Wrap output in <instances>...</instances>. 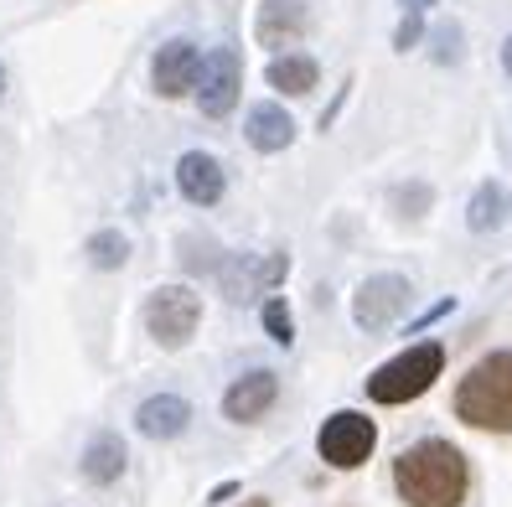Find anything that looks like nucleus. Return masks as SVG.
<instances>
[{
  "label": "nucleus",
  "instance_id": "16",
  "mask_svg": "<svg viewBox=\"0 0 512 507\" xmlns=\"http://www.w3.org/2000/svg\"><path fill=\"white\" fill-rule=\"evenodd\" d=\"M507 213H512L507 187H502V182H476V192H471V202H466V228H471V233H497V228L507 223Z\"/></svg>",
  "mask_w": 512,
  "mask_h": 507
},
{
  "label": "nucleus",
  "instance_id": "1",
  "mask_svg": "<svg viewBox=\"0 0 512 507\" xmlns=\"http://www.w3.org/2000/svg\"><path fill=\"white\" fill-rule=\"evenodd\" d=\"M394 492L404 507H461L471 497V461L456 440L425 435L394 461Z\"/></svg>",
  "mask_w": 512,
  "mask_h": 507
},
{
  "label": "nucleus",
  "instance_id": "3",
  "mask_svg": "<svg viewBox=\"0 0 512 507\" xmlns=\"http://www.w3.org/2000/svg\"><path fill=\"white\" fill-rule=\"evenodd\" d=\"M445 373V347L440 342H414L399 357H388L368 373V399L373 404H414L435 389V378Z\"/></svg>",
  "mask_w": 512,
  "mask_h": 507
},
{
  "label": "nucleus",
  "instance_id": "2",
  "mask_svg": "<svg viewBox=\"0 0 512 507\" xmlns=\"http://www.w3.org/2000/svg\"><path fill=\"white\" fill-rule=\"evenodd\" d=\"M456 420L487 435H512V347L487 352L456 383Z\"/></svg>",
  "mask_w": 512,
  "mask_h": 507
},
{
  "label": "nucleus",
  "instance_id": "17",
  "mask_svg": "<svg viewBox=\"0 0 512 507\" xmlns=\"http://www.w3.org/2000/svg\"><path fill=\"white\" fill-rule=\"evenodd\" d=\"M83 476H88L94 487L119 482V476H125V440L109 435V430H99L94 440H88V451H83Z\"/></svg>",
  "mask_w": 512,
  "mask_h": 507
},
{
  "label": "nucleus",
  "instance_id": "6",
  "mask_svg": "<svg viewBox=\"0 0 512 507\" xmlns=\"http://www.w3.org/2000/svg\"><path fill=\"white\" fill-rule=\"evenodd\" d=\"M409 301H414V285L404 275H373L352 295V321L363 326V332H388V326L409 311Z\"/></svg>",
  "mask_w": 512,
  "mask_h": 507
},
{
  "label": "nucleus",
  "instance_id": "25",
  "mask_svg": "<svg viewBox=\"0 0 512 507\" xmlns=\"http://www.w3.org/2000/svg\"><path fill=\"white\" fill-rule=\"evenodd\" d=\"M0 99H6V68H0Z\"/></svg>",
  "mask_w": 512,
  "mask_h": 507
},
{
  "label": "nucleus",
  "instance_id": "20",
  "mask_svg": "<svg viewBox=\"0 0 512 507\" xmlns=\"http://www.w3.org/2000/svg\"><path fill=\"white\" fill-rule=\"evenodd\" d=\"M430 47H435V63H456L461 57V26L456 21H445V26H435V37H430Z\"/></svg>",
  "mask_w": 512,
  "mask_h": 507
},
{
  "label": "nucleus",
  "instance_id": "15",
  "mask_svg": "<svg viewBox=\"0 0 512 507\" xmlns=\"http://www.w3.org/2000/svg\"><path fill=\"white\" fill-rule=\"evenodd\" d=\"M316 83H321V63L306 52H280L275 63H269V88H280L285 99H306Z\"/></svg>",
  "mask_w": 512,
  "mask_h": 507
},
{
  "label": "nucleus",
  "instance_id": "22",
  "mask_svg": "<svg viewBox=\"0 0 512 507\" xmlns=\"http://www.w3.org/2000/svg\"><path fill=\"white\" fill-rule=\"evenodd\" d=\"M435 6V0H404V16H425Z\"/></svg>",
  "mask_w": 512,
  "mask_h": 507
},
{
  "label": "nucleus",
  "instance_id": "14",
  "mask_svg": "<svg viewBox=\"0 0 512 507\" xmlns=\"http://www.w3.org/2000/svg\"><path fill=\"white\" fill-rule=\"evenodd\" d=\"M135 425H140V435H150V440H176V435L192 425V404L176 399V394H156V399H145V404L135 409Z\"/></svg>",
  "mask_w": 512,
  "mask_h": 507
},
{
  "label": "nucleus",
  "instance_id": "23",
  "mask_svg": "<svg viewBox=\"0 0 512 507\" xmlns=\"http://www.w3.org/2000/svg\"><path fill=\"white\" fill-rule=\"evenodd\" d=\"M502 73H507V78H512V37H507V42H502Z\"/></svg>",
  "mask_w": 512,
  "mask_h": 507
},
{
  "label": "nucleus",
  "instance_id": "12",
  "mask_svg": "<svg viewBox=\"0 0 512 507\" xmlns=\"http://www.w3.org/2000/svg\"><path fill=\"white\" fill-rule=\"evenodd\" d=\"M306 26H311L306 0H264L259 21H254V37H259V47H290V42L306 37Z\"/></svg>",
  "mask_w": 512,
  "mask_h": 507
},
{
  "label": "nucleus",
  "instance_id": "21",
  "mask_svg": "<svg viewBox=\"0 0 512 507\" xmlns=\"http://www.w3.org/2000/svg\"><path fill=\"white\" fill-rule=\"evenodd\" d=\"M419 37H425V16H404L399 32H394V47H399V52H414Z\"/></svg>",
  "mask_w": 512,
  "mask_h": 507
},
{
  "label": "nucleus",
  "instance_id": "9",
  "mask_svg": "<svg viewBox=\"0 0 512 507\" xmlns=\"http://www.w3.org/2000/svg\"><path fill=\"white\" fill-rule=\"evenodd\" d=\"M197 73H202V52H197V42H187V37L166 42V47L156 52V63H150V83H156L161 99L192 94V88H197Z\"/></svg>",
  "mask_w": 512,
  "mask_h": 507
},
{
  "label": "nucleus",
  "instance_id": "8",
  "mask_svg": "<svg viewBox=\"0 0 512 507\" xmlns=\"http://www.w3.org/2000/svg\"><path fill=\"white\" fill-rule=\"evenodd\" d=\"M290 270V259L285 254H233L223 264V295L233 306H244L254 301V295H269Z\"/></svg>",
  "mask_w": 512,
  "mask_h": 507
},
{
  "label": "nucleus",
  "instance_id": "19",
  "mask_svg": "<svg viewBox=\"0 0 512 507\" xmlns=\"http://www.w3.org/2000/svg\"><path fill=\"white\" fill-rule=\"evenodd\" d=\"M259 316H264V332L275 337L280 347H290V342H295V321H290V306L280 301V295H269V301H264V311H259Z\"/></svg>",
  "mask_w": 512,
  "mask_h": 507
},
{
  "label": "nucleus",
  "instance_id": "11",
  "mask_svg": "<svg viewBox=\"0 0 512 507\" xmlns=\"http://www.w3.org/2000/svg\"><path fill=\"white\" fill-rule=\"evenodd\" d=\"M176 187H182V197L192 207H213L228 192V176H223V166L207 151H187L182 161H176Z\"/></svg>",
  "mask_w": 512,
  "mask_h": 507
},
{
  "label": "nucleus",
  "instance_id": "24",
  "mask_svg": "<svg viewBox=\"0 0 512 507\" xmlns=\"http://www.w3.org/2000/svg\"><path fill=\"white\" fill-rule=\"evenodd\" d=\"M238 507H269V497H249V502H238Z\"/></svg>",
  "mask_w": 512,
  "mask_h": 507
},
{
  "label": "nucleus",
  "instance_id": "18",
  "mask_svg": "<svg viewBox=\"0 0 512 507\" xmlns=\"http://www.w3.org/2000/svg\"><path fill=\"white\" fill-rule=\"evenodd\" d=\"M125 259H130V238L125 233L104 228V233L88 238V264H94V270H119Z\"/></svg>",
  "mask_w": 512,
  "mask_h": 507
},
{
  "label": "nucleus",
  "instance_id": "10",
  "mask_svg": "<svg viewBox=\"0 0 512 507\" xmlns=\"http://www.w3.org/2000/svg\"><path fill=\"white\" fill-rule=\"evenodd\" d=\"M275 399H280V378L269 368H254L244 378H233V389L223 394V414L233 425H254V420H264V409Z\"/></svg>",
  "mask_w": 512,
  "mask_h": 507
},
{
  "label": "nucleus",
  "instance_id": "4",
  "mask_svg": "<svg viewBox=\"0 0 512 507\" xmlns=\"http://www.w3.org/2000/svg\"><path fill=\"white\" fill-rule=\"evenodd\" d=\"M197 326H202V295L197 290H187V285L150 290V301H145V332L156 337L166 352L187 347L197 337Z\"/></svg>",
  "mask_w": 512,
  "mask_h": 507
},
{
  "label": "nucleus",
  "instance_id": "13",
  "mask_svg": "<svg viewBox=\"0 0 512 507\" xmlns=\"http://www.w3.org/2000/svg\"><path fill=\"white\" fill-rule=\"evenodd\" d=\"M244 140L254 145V151H264V156H280L285 145L295 140V119L280 104H254L249 119H244Z\"/></svg>",
  "mask_w": 512,
  "mask_h": 507
},
{
  "label": "nucleus",
  "instance_id": "5",
  "mask_svg": "<svg viewBox=\"0 0 512 507\" xmlns=\"http://www.w3.org/2000/svg\"><path fill=\"white\" fill-rule=\"evenodd\" d=\"M373 445H378V430H373L368 414L337 409V414L321 425V435H316V456H321L331 471H357V466H368Z\"/></svg>",
  "mask_w": 512,
  "mask_h": 507
},
{
  "label": "nucleus",
  "instance_id": "7",
  "mask_svg": "<svg viewBox=\"0 0 512 507\" xmlns=\"http://www.w3.org/2000/svg\"><path fill=\"white\" fill-rule=\"evenodd\" d=\"M238 88H244V63H238L233 47H218L202 57V73H197V109L207 119H223L233 104H238Z\"/></svg>",
  "mask_w": 512,
  "mask_h": 507
}]
</instances>
